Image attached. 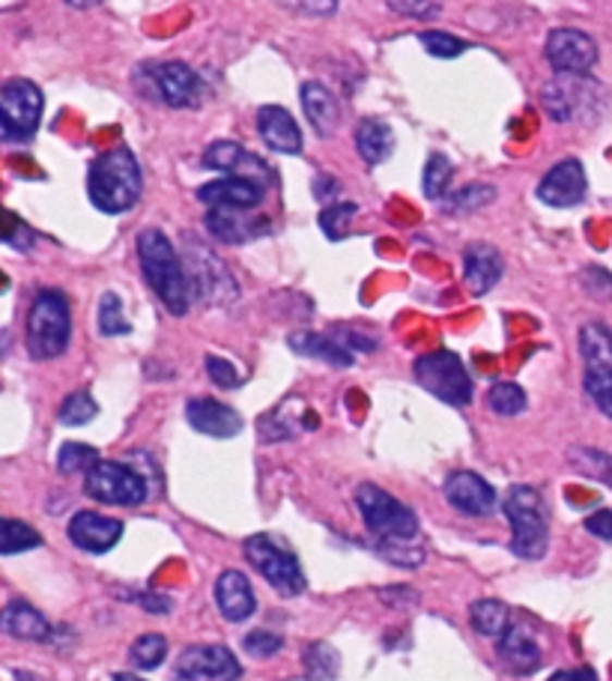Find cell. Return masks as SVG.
Returning <instances> with one entry per match:
<instances>
[{
    "label": "cell",
    "instance_id": "681fc988",
    "mask_svg": "<svg viewBox=\"0 0 612 681\" xmlns=\"http://www.w3.org/2000/svg\"><path fill=\"white\" fill-rule=\"evenodd\" d=\"M389 7H392L397 15H409V19H433L439 15V3L437 0H389Z\"/></svg>",
    "mask_w": 612,
    "mask_h": 681
},
{
    "label": "cell",
    "instance_id": "4dcf8cb0",
    "mask_svg": "<svg viewBox=\"0 0 612 681\" xmlns=\"http://www.w3.org/2000/svg\"><path fill=\"white\" fill-rule=\"evenodd\" d=\"M469 619H473V628L481 636H502L509 631L511 612L502 600L481 598L469 607Z\"/></svg>",
    "mask_w": 612,
    "mask_h": 681
},
{
    "label": "cell",
    "instance_id": "680465c9",
    "mask_svg": "<svg viewBox=\"0 0 612 681\" xmlns=\"http://www.w3.org/2000/svg\"><path fill=\"white\" fill-rule=\"evenodd\" d=\"M114 681H144V679H138V676H128V672H117Z\"/></svg>",
    "mask_w": 612,
    "mask_h": 681
},
{
    "label": "cell",
    "instance_id": "7402d4cb",
    "mask_svg": "<svg viewBox=\"0 0 612 681\" xmlns=\"http://www.w3.org/2000/svg\"><path fill=\"white\" fill-rule=\"evenodd\" d=\"M207 231L221 243H248L269 231V221L245 209H212L207 212Z\"/></svg>",
    "mask_w": 612,
    "mask_h": 681
},
{
    "label": "cell",
    "instance_id": "f1b7e54d",
    "mask_svg": "<svg viewBox=\"0 0 612 681\" xmlns=\"http://www.w3.org/2000/svg\"><path fill=\"white\" fill-rule=\"evenodd\" d=\"M356 150L370 168L382 165L394 150L392 129L385 126L382 120H377V117H365L356 126Z\"/></svg>",
    "mask_w": 612,
    "mask_h": 681
},
{
    "label": "cell",
    "instance_id": "5bb4252c",
    "mask_svg": "<svg viewBox=\"0 0 612 681\" xmlns=\"http://www.w3.org/2000/svg\"><path fill=\"white\" fill-rule=\"evenodd\" d=\"M445 499L454 511H461L466 518H485L497 509V490L490 487L487 478L478 473L461 470V473H451L445 478Z\"/></svg>",
    "mask_w": 612,
    "mask_h": 681
},
{
    "label": "cell",
    "instance_id": "f907efd6",
    "mask_svg": "<svg viewBox=\"0 0 612 681\" xmlns=\"http://www.w3.org/2000/svg\"><path fill=\"white\" fill-rule=\"evenodd\" d=\"M7 221H10V231H7V236H3V243L10 245V248H15V252H27L30 245H34V231L24 224L15 212H10L7 216Z\"/></svg>",
    "mask_w": 612,
    "mask_h": 681
},
{
    "label": "cell",
    "instance_id": "f5cc1de1",
    "mask_svg": "<svg viewBox=\"0 0 612 681\" xmlns=\"http://www.w3.org/2000/svg\"><path fill=\"white\" fill-rule=\"evenodd\" d=\"M586 532H591L601 542H612V509L591 511L586 518Z\"/></svg>",
    "mask_w": 612,
    "mask_h": 681
},
{
    "label": "cell",
    "instance_id": "9a60e30c",
    "mask_svg": "<svg viewBox=\"0 0 612 681\" xmlns=\"http://www.w3.org/2000/svg\"><path fill=\"white\" fill-rule=\"evenodd\" d=\"M70 542L84 554H108L111 547L123 538V523L120 520L102 518L96 511H78L70 520Z\"/></svg>",
    "mask_w": 612,
    "mask_h": 681
},
{
    "label": "cell",
    "instance_id": "9f6ffc18",
    "mask_svg": "<svg viewBox=\"0 0 612 681\" xmlns=\"http://www.w3.org/2000/svg\"><path fill=\"white\" fill-rule=\"evenodd\" d=\"M550 681H598V672L591 667H577V670H559L550 676Z\"/></svg>",
    "mask_w": 612,
    "mask_h": 681
},
{
    "label": "cell",
    "instance_id": "816d5d0a",
    "mask_svg": "<svg viewBox=\"0 0 612 681\" xmlns=\"http://www.w3.org/2000/svg\"><path fill=\"white\" fill-rule=\"evenodd\" d=\"M278 3L305 15H329L338 10V0H278Z\"/></svg>",
    "mask_w": 612,
    "mask_h": 681
},
{
    "label": "cell",
    "instance_id": "8d00e7d4",
    "mask_svg": "<svg viewBox=\"0 0 612 681\" xmlns=\"http://www.w3.org/2000/svg\"><path fill=\"white\" fill-rule=\"evenodd\" d=\"M571 463L577 466L579 473L589 475V478H598L603 485L612 487V454L598 449H571Z\"/></svg>",
    "mask_w": 612,
    "mask_h": 681
},
{
    "label": "cell",
    "instance_id": "bcb514c9",
    "mask_svg": "<svg viewBox=\"0 0 612 681\" xmlns=\"http://www.w3.org/2000/svg\"><path fill=\"white\" fill-rule=\"evenodd\" d=\"M281 646H284V640L272 631H252L243 640V648L252 658H272L276 652H281Z\"/></svg>",
    "mask_w": 612,
    "mask_h": 681
},
{
    "label": "cell",
    "instance_id": "ab89813d",
    "mask_svg": "<svg viewBox=\"0 0 612 681\" xmlns=\"http://www.w3.org/2000/svg\"><path fill=\"white\" fill-rule=\"evenodd\" d=\"M99 332L108 338L128 336L132 332V324L126 320L123 302H120L117 293H105L102 302H99Z\"/></svg>",
    "mask_w": 612,
    "mask_h": 681
},
{
    "label": "cell",
    "instance_id": "6f0895ef",
    "mask_svg": "<svg viewBox=\"0 0 612 681\" xmlns=\"http://www.w3.org/2000/svg\"><path fill=\"white\" fill-rule=\"evenodd\" d=\"M70 3H72V7H82V10H84V7H96L99 0H70Z\"/></svg>",
    "mask_w": 612,
    "mask_h": 681
},
{
    "label": "cell",
    "instance_id": "7bdbcfd3",
    "mask_svg": "<svg viewBox=\"0 0 612 681\" xmlns=\"http://www.w3.org/2000/svg\"><path fill=\"white\" fill-rule=\"evenodd\" d=\"M418 42L425 46V51H428V54H433V58H442V60L461 58L463 51L469 48V42H463V39L445 34V31H421V34H418Z\"/></svg>",
    "mask_w": 612,
    "mask_h": 681
},
{
    "label": "cell",
    "instance_id": "ee69618b",
    "mask_svg": "<svg viewBox=\"0 0 612 681\" xmlns=\"http://www.w3.org/2000/svg\"><path fill=\"white\" fill-rule=\"evenodd\" d=\"M493 197H497L493 185H466L445 200V212H473V209L490 204Z\"/></svg>",
    "mask_w": 612,
    "mask_h": 681
},
{
    "label": "cell",
    "instance_id": "11a10c76",
    "mask_svg": "<svg viewBox=\"0 0 612 681\" xmlns=\"http://www.w3.org/2000/svg\"><path fill=\"white\" fill-rule=\"evenodd\" d=\"M138 604L144 607L147 612H156V616H164V612H171V598H164V595H152V592H147V595H138Z\"/></svg>",
    "mask_w": 612,
    "mask_h": 681
},
{
    "label": "cell",
    "instance_id": "e0dca14e",
    "mask_svg": "<svg viewBox=\"0 0 612 681\" xmlns=\"http://www.w3.org/2000/svg\"><path fill=\"white\" fill-rule=\"evenodd\" d=\"M260 437L266 442H284V439L299 437L302 430H314L317 427V416L314 410H308V404L302 398H287L272 410L260 416Z\"/></svg>",
    "mask_w": 612,
    "mask_h": 681
},
{
    "label": "cell",
    "instance_id": "4fadbf2b",
    "mask_svg": "<svg viewBox=\"0 0 612 681\" xmlns=\"http://www.w3.org/2000/svg\"><path fill=\"white\" fill-rule=\"evenodd\" d=\"M586 189H589V180H586L583 165L577 159H565L543 173L541 185H538V200L555 209L577 207L586 197Z\"/></svg>",
    "mask_w": 612,
    "mask_h": 681
},
{
    "label": "cell",
    "instance_id": "f6af8a7d",
    "mask_svg": "<svg viewBox=\"0 0 612 681\" xmlns=\"http://www.w3.org/2000/svg\"><path fill=\"white\" fill-rule=\"evenodd\" d=\"M356 204H335L320 212V228L329 240H344L350 233V221L356 219Z\"/></svg>",
    "mask_w": 612,
    "mask_h": 681
},
{
    "label": "cell",
    "instance_id": "52a82bcc",
    "mask_svg": "<svg viewBox=\"0 0 612 681\" xmlns=\"http://www.w3.org/2000/svg\"><path fill=\"white\" fill-rule=\"evenodd\" d=\"M413 370H416L418 386L439 398L442 404L466 406L473 401V380H469L457 353H451V350L425 353L416 358Z\"/></svg>",
    "mask_w": 612,
    "mask_h": 681
},
{
    "label": "cell",
    "instance_id": "db71d44e",
    "mask_svg": "<svg viewBox=\"0 0 612 681\" xmlns=\"http://www.w3.org/2000/svg\"><path fill=\"white\" fill-rule=\"evenodd\" d=\"M380 598L389 600V604H392V607H397V610H406V607H416V604H418L416 592L404 589V586H397V589L380 592Z\"/></svg>",
    "mask_w": 612,
    "mask_h": 681
},
{
    "label": "cell",
    "instance_id": "f546056e",
    "mask_svg": "<svg viewBox=\"0 0 612 681\" xmlns=\"http://www.w3.org/2000/svg\"><path fill=\"white\" fill-rule=\"evenodd\" d=\"M579 78H574V75H559L553 84H547L541 93V102L543 108L550 111V117L553 120H559V123H565V120H571L574 117V108H577V93H579Z\"/></svg>",
    "mask_w": 612,
    "mask_h": 681
},
{
    "label": "cell",
    "instance_id": "d4e9b609",
    "mask_svg": "<svg viewBox=\"0 0 612 681\" xmlns=\"http://www.w3.org/2000/svg\"><path fill=\"white\" fill-rule=\"evenodd\" d=\"M302 108H305L314 132L323 135V138H329L341 123V105H338L335 93L320 82L302 84Z\"/></svg>",
    "mask_w": 612,
    "mask_h": 681
},
{
    "label": "cell",
    "instance_id": "7dc6e473",
    "mask_svg": "<svg viewBox=\"0 0 612 681\" xmlns=\"http://www.w3.org/2000/svg\"><path fill=\"white\" fill-rule=\"evenodd\" d=\"M207 374H209V380L216 382L219 389H236V386L243 382L236 365H231L228 358H221V356H207Z\"/></svg>",
    "mask_w": 612,
    "mask_h": 681
},
{
    "label": "cell",
    "instance_id": "d6a6232c",
    "mask_svg": "<svg viewBox=\"0 0 612 681\" xmlns=\"http://www.w3.org/2000/svg\"><path fill=\"white\" fill-rule=\"evenodd\" d=\"M302 664H305L308 681H335L341 672V658L329 643H311L302 655Z\"/></svg>",
    "mask_w": 612,
    "mask_h": 681
},
{
    "label": "cell",
    "instance_id": "277c9868",
    "mask_svg": "<svg viewBox=\"0 0 612 681\" xmlns=\"http://www.w3.org/2000/svg\"><path fill=\"white\" fill-rule=\"evenodd\" d=\"M502 511L511 523V550L521 559H541L547 554V542H550L541 494L535 487H511V494L502 502Z\"/></svg>",
    "mask_w": 612,
    "mask_h": 681
},
{
    "label": "cell",
    "instance_id": "ba28073f",
    "mask_svg": "<svg viewBox=\"0 0 612 681\" xmlns=\"http://www.w3.org/2000/svg\"><path fill=\"white\" fill-rule=\"evenodd\" d=\"M42 117V90L27 78H10L0 87V135L7 144L34 138Z\"/></svg>",
    "mask_w": 612,
    "mask_h": 681
},
{
    "label": "cell",
    "instance_id": "e575fe53",
    "mask_svg": "<svg viewBox=\"0 0 612 681\" xmlns=\"http://www.w3.org/2000/svg\"><path fill=\"white\" fill-rule=\"evenodd\" d=\"M128 658L138 670L150 672L156 667H162L164 658H168V640L162 634H144L138 636L132 648H128Z\"/></svg>",
    "mask_w": 612,
    "mask_h": 681
},
{
    "label": "cell",
    "instance_id": "ffe728a7",
    "mask_svg": "<svg viewBox=\"0 0 612 681\" xmlns=\"http://www.w3.org/2000/svg\"><path fill=\"white\" fill-rule=\"evenodd\" d=\"M257 129H260V138L266 141L269 150L281 153V156H296L302 150L299 123L281 105H266V108H260Z\"/></svg>",
    "mask_w": 612,
    "mask_h": 681
},
{
    "label": "cell",
    "instance_id": "7c38bea8",
    "mask_svg": "<svg viewBox=\"0 0 612 681\" xmlns=\"http://www.w3.org/2000/svg\"><path fill=\"white\" fill-rule=\"evenodd\" d=\"M152 87L159 93V99L171 108H197L204 99V84L192 66H185L180 60L159 63L150 70Z\"/></svg>",
    "mask_w": 612,
    "mask_h": 681
},
{
    "label": "cell",
    "instance_id": "c3c4849f",
    "mask_svg": "<svg viewBox=\"0 0 612 681\" xmlns=\"http://www.w3.org/2000/svg\"><path fill=\"white\" fill-rule=\"evenodd\" d=\"M583 288L586 293H591L595 300H612V276L601 266H589L586 272H583Z\"/></svg>",
    "mask_w": 612,
    "mask_h": 681
},
{
    "label": "cell",
    "instance_id": "ac0fdd59",
    "mask_svg": "<svg viewBox=\"0 0 612 681\" xmlns=\"http://www.w3.org/2000/svg\"><path fill=\"white\" fill-rule=\"evenodd\" d=\"M197 197L212 209H255L264 200V183L248 177H224L200 185Z\"/></svg>",
    "mask_w": 612,
    "mask_h": 681
},
{
    "label": "cell",
    "instance_id": "d590c367",
    "mask_svg": "<svg viewBox=\"0 0 612 681\" xmlns=\"http://www.w3.org/2000/svg\"><path fill=\"white\" fill-rule=\"evenodd\" d=\"M526 392H523L517 382H497L490 392H487V406L502 418H511V416H521L523 410H526Z\"/></svg>",
    "mask_w": 612,
    "mask_h": 681
},
{
    "label": "cell",
    "instance_id": "30bf717a",
    "mask_svg": "<svg viewBox=\"0 0 612 681\" xmlns=\"http://www.w3.org/2000/svg\"><path fill=\"white\" fill-rule=\"evenodd\" d=\"M543 54H547L550 66L559 75H574V78L589 75L595 70V63H598L595 39L589 34H583V31H574V27H559V31L547 36Z\"/></svg>",
    "mask_w": 612,
    "mask_h": 681
},
{
    "label": "cell",
    "instance_id": "6da1fadb",
    "mask_svg": "<svg viewBox=\"0 0 612 681\" xmlns=\"http://www.w3.org/2000/svg\"><path fill=\"white\" fill-rule=\"evenodd\" d=\"M138 260L140 272L147 278V284L152 293L159 296L164 308L176 317H183L192 305V284L185 276L183 260L176 255V248L171 240L156 228L138 233Z\"/></svg>",
    "mask_w": 612,
    "mask_h": 681
},
{
    "label": "cell",
    "instance_id": "7a4b0ae2",
    "mask_svg": "<svg viewBox=\"0 0 612 681\" xmlns=\"http://www.w3.org/2000/svg\"><path fill=\"white\" fill-rule=\"evenodd\" d=\"M87 192H90L93 207L99 212H108V216L128 212L144 192V177H140L135 153L128 147H114V150L102 153L90 165Z\"/></svg>",
    "mask_w": 612,
    "mask_h": 681
},
{
    "label": "cell",
    "instance_id": "5b68a950",
    "mask_svg": "<svg viewBox=\"0 0 612 681\" xmlns=\"http://www.w3.org/2000/svg\"><path fill=\"white\" fill-rule=\"evenodd\" d=\"M356 506L370 535H377L382 542H413L418 535L416 511L382 487L358 485Z\"/></svg>",
    "mask_w": 612,
    "mask_h": 681
},
{
    "label": "cell",
    "instance_id": "b9f144b4",
    "mask_svg": "<svg viewBox=\"0 0 612 681\" xmlns=\"http://www.w3.org/2000/svg\"><path fill=\"white\" fill-rule=\"evenodd\" d=\"M96 413H99V404L93 401L90 394L87 392H72L63 404H60V413L58 418L63 422V425H70V427H78V425H87L90 418H96Z\"/></svg>",
    "mask_w": 612,
    "mask_h": 681
},
{
    "label": "cell",
    "instance_id": "4316f807",
    "mask_svg": "<svg viewBox=\"0 0 612 681\" xmlns=\"http://www.w3.org/2000/svg\"><path fill=\"white\" fill-rule=\"evenodd\" d=\"M287 344L293 353L308 358H320V362L335 365V368H350L353 365V350H347V344H341L335 338L320 336V332H293L287 338Z\"/></svg>",
    "mask_w": 612,
    "mask_h": 681
},
{
    "label": "cell",
    "instance_id": "60d3db41",
    "mask_svg": "<svg viewBox=\"0 0 612 681\" xmlns=\"http://www.w3.org/2000/svg\"><path fill=\"white\" fill-rule=\"evenodd\" d=\"M451 177H454V165L442 153H433L428 159V168H425V195L430 200H442L449 192Z\"/></svg>",
    "mask_w": 612,
    "mask_h": 681
},
{
    "label": "cell",
    "instance_id": "3957f363",
    "mask_svg": "<svg viewBox=\"0 0 612 681\" xmlns=\"http://www.w3.org/2000/svg\"><path fill=\"white\" fill-rule=\"evenodd\" d=\"M72 338L70 302L60 290L36 293L30 314H27V353L39 362L58 358L66 353Z\"/></svg>",
    "mask_w": 612,
    "mask_h": 681
},
{
    "label": "cell",
    "instance_id": "8992f818",
    "mask_svg": "<svg viewBox=\"0 0 612 681\" xmlns=\"http://www.w3.org/2000/svg\"><path fill=\"white\" fill-rule=\"evenodd\" d=\"M245 559L284 598H296L308 586L305 574H302L299 559L284 544H278L272 535H252L245 542Z\"/></svg>",
    "mask_w": 612,
    "mask_h": 681
},
{
    "label": "cell",
    "instance_id": "44dd1931",
    "mask_svg": "<svg viewBox=\"0 0 612 681\" xmlns=\"http://www.w3.org/2000/svg\"><path fill=\"white\" fill-rule=\"evenodd\" d=\"M502 278V255L490 243H473L463 252V281L475 296H485Z\"/></svg>",
    "mask_w": 612,
    "mask_h": 681
},
{
    "label": "cell",
    "instance_id": "2e32d148",
    "mask_svg": "<svg viewBox=\"0 0 612 681\" xmlns=\"http://www.w3.org/2000/svg\"><path fill=\"white\" fill-rule=\"evenodd\" d=\"M185 418L197 434L216 439H231L243 430V416L233 406L212 401V398H195L185 404Z\"/></svg>",
    "mask_w": 612,
    "mask_h": 681
},
{
    "label": "cell",
    "instance_id": "1f68e13d",
    "mask_svg": "<svg viewBox=\"0 0 612 681\" xmlns=\"http://www.w3.org/2000/svg\"><path fill=\"white\" fill-rule=\"evenodd\" d=\"M579 353L586 368L612 365V332L603 324H586L579 329Z\"/></svg>",
    "mask_w": 612,
    "mask_h": 681
},
{
    "label": "cell",
    "instance_id": "9c48e42d",
    "mask_svg": "<svg viewBox=\"0 0 612 681\" xmlns=\"http://www.w3.org/2000/svg\"><path fill=\"white\" fill-rule=\"evenodd\" d=\"M84 490L96 502L120 506V509H135L147 499L144 475L117 461H99L90 473H84Z\"/></svg>",
    "mask_w": 612,
    "mask_h": 681
},
{
    "label": "cell",
    "instance_id": "d6986e66",
    "mask_svg": "<svg viewBox=\"0 0 612 681\" xmlns=\"http://www.w3.org/2000/svg\"><path fill=\"white\" fill-rule=\"evenodd\" d=\"M188 284H192L197 296H204L207 302H231L228 293L236 296V284H233L231 272L221 266L219 257H212L200 245H195V260H192Z\"/></svg>",
    "mask_w": 612,
    "mask_h": 681
},
{
    "label": "cell",
    "instance_id": "8fae6325",
    "mask_svg": "<svg viewBox=\"0 0 612 681\" xmlns=\"http://www.w3.org/2000/svg\"><path fill=\"white\" fill-rule=\"evenodd\" d=\"M243 667L224 646H188L176 658V681H240Z\"/></svg>",
    "mask_w": 612,
    "mask_h": 681
},
{
    "label": "cell",
    "instance_id": "83f0119b",
    "mask_svg": "<svg viewBox=\"0 0 612 681\" xmlns=\"http://www.w3.org/2000/svg\"><path fill=\"white\" fill-rule=\"evenodd\" d=\"M3 631L15 640H30V643H46L51 636V624L42 612L24 604V600H10L3 610Z\"/></svg>",
    "mask_w": 612,
    "mask_h": 681
},
{
    "label": "cell",
    "instance_id": "603a6c76",
    "mask_svg": "<svg viewBox=\"0 0 612 681\" xmlns=\"http://www.w3.org/2000/svg\"><path fill=\"white\" fill-rule=\"evenodd\" d=\"M216 604H219L221 616L228 622H245L255 616V589L245 577L243 571H224L219 580H216Z\"/></svg>",
    "mask_w": 612,
    "mask_h": 681
},
{
    "label": "cell",
    "instance_id": "74e56055",
    "mask_svg": "<svg viewBox=\"0 0 612 681\" xmlns=\"http://www.w3.org/2000/svg\"><path fill=\"white\" fill-rule=\"evenodd\" d=\"M96 463H99V451L87 442H63V449L58 451V466L63 475L90 473Z\"/></svg>",
    "mask_w": 612,
    "mask_h": 681
},
{
    "label": "cell",
    "instance_id": "836d02e7",
    "mask_svg": "<svg viewBox=\"0 0 612 681\" xmlns=\"http://www.w3.org/2000/svg\"><path fill=\"white\" fill-rule=\"evenodd\" d=\"M39 544H42V538H39L36 530H30V526H24V523L12 518L0 520V554L3 556L24 554V550L39 547Z\"/></svg>",
    "mask_w": 612,
    "mask_h": 681
},
{
    "label": "cell",
    "instance_id": "cb8c5ba5",
    "mask_svg": "<svg viewBox=\"0 0 612 681\" xmlns=\"http://www.w3.org/2000/svg\"><path fill=\"white\" fill-rule=\"evenodd\" d=\"M499 660L514 676H531L541 667V646L523 628H509L499 640Z\"/></svg>",
    "mask_w": 612,
    "mask_h": 681
},
{
    "label": "cell",
    "instance_id": "484cf974",
    "mask_svg": "<svg viewBox=\"0 0 612 681\" xmlns=\"http://www.w3.org/2000/svg\"><path fill=\"white\" fill-rule=\"evenodd\" d=\"M204 168L231 173V177H248V180H252V173H257V177L266 173L264 162L248 150H243L240 144H233V141H216V144H209L207 153H204Z\"/></svg>",
    "mask_w": 612,
    "mask_h": 681
},
{
    "label": "cell",
    "instance_id": "f35d334b",
    "mask_svg": "<svg viewBox=\"0 0 612 681\" xmlns=\"http://www.w3.org/2000/svg\"><path fill=\"white\" fill-rule=\"evenodd\" d=\"M586 392L598 404L603 416L612 418V365H595V368H586Z\"/></svg>",
    "mask_w": 612,
    "mask_h": 681
}]
</instances>
